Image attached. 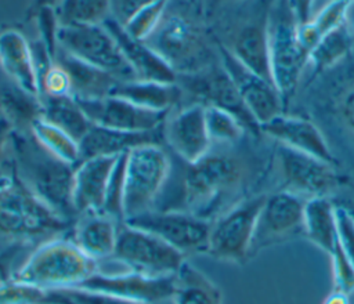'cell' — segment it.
I'll return each mask as SVG.
<instances>
[{
  "label": "cell",
  "mask_w": 354,
  "mask_h": 304,
  "mask_svg": "<svg viewBox=\"0 0 354 304\" xmlns=\"http://www.w3.org/2000/svg\"><path fill=\"white\" fill-rule=\"evenodd\" d=\"M167 4L169 0H158L141 8L134 15H131L123 25L126 32L137 40H147L162 21Z\"/></svg>",
  "instance_id": "obj_36"
},
{
  "label": "cell",
  "mask_w": 354,
  "mask_h": 304,
  "mask_svg": "<svg viewBox=\"0 0 354 304\" xmlns=\"http://www.w3.org/2000/svg\"><path fill=\"white\" fill-rule=\"evenodd\" d=\"M0 66L21 90L33 97H40L30 43L18 30L8 29L0 33Z\"/></svg>",
  "instance_id": "obj_24"
},
{
  "label": "cell",
  "mask_w": 354,
  "mask_h": 304,
  "mask_svg": "<svg viewBox=\"0 0 354 304\" xmlns=\"http://www.w3.org/2000/svg\"><path fill=\"white\" fill-rule=\"evenodd\" d=\"M267 195L242 199L212 222L207 254L213 258L242 264L250 258L256 222Z\"/></svg>",
  "instance_id": "obj_8"
},
{
  "label": "cell",
  "mask_w": 354,
  "mask_h": 304,
  "mask_svg": "<svg viewBox=\"0 0 354 304\" xmlns=\"http://www.w3.org/2000/svg\"><path fill=\"white\" fill-rule=\"evenodd\" d=\"M158 0H112V17L122 25L141 8Z\"/></svg>",
  "instance_id": "obj_45"
},
{
  "label": "cell",
  "mask_w": 354,
  "mask_h": 304,
  "mask_svg": "<svg viewBox=\"0 0 354 304\" xmlns=\"http://www.w3.org/2000/svg\"><path fill=\"white\" fill-rule=\"evenodd\" d=\"M268 54L271 79L283 106L297 88L304 68L308 65V51L299 39V23L289 0H274L268 15Z\"/></svg>",
  "instance_id": "obj_4"
},
{
  "label": "cell",
  "mask_w": 354,
  "mask_h": 304,
  "mask_svg": "<svg viewBox=\"0 0 354 304\" xmlns=\"http://www.w3.org/2000/svg\"><path fill=\"white\" fill-rule=\"evenodd\" d=\"M98 271L71 238L54 236L28 253L12 279L44 290L76 287Z\"/></svg>",
  "instance_id": "obj_2"
},
{
  "label": "cell",
  "mask_w": 354,
  "mask_h": 304,
  "mask_svg": "<svg viewBox=\"0 0 354 304\" xmlns=\"http://www.w3.org/2000/svg\"><path fill=\"white\" fill-rule=\"evenodd\" d=\"M118 158L119 155L94 156L75 166L72 177V206L76 216L102 211L108 181Z\"/></svg>",
  "instance_id": "obj_21"
},
{
  "label": "cell",
  "mask_w": 354,
  "mask_h": 304,
  "mask_svg": "<svg viewBox=\"0 0 354 304\" xmlns=\"http://www.w3.org/2000/svg\"><path fill=\"white\" fill-rule=\"evenodd\" d=\"M243 1H249V0H206V6L209 11H213L216 8H218L223 4H230V3H243Z\"/></svg>",
  "instance_id": "obj_48"
},
{
  "label": "cell",
  "mask_w": 354,
  "mask_h": 304,
  "mask_svg": "<svg viewBox=\"0 0 354 304\" xmlns=\"http://www.w3.org/2000/svg\"><path fill=\"white\" fill-rule=\"evenodd\" d=\"M76 98V97H75ZM94 124L130 133H152L163 127L169 112L152 111L134 105L120 97L76 98Z\"/></svg>",
  "instance_id": "obj_17"
},
{
  "label": "cell",
  "mask_w": 354,
  "mask_h": 304,
  "mask_svg": "<svg viewBox=\"0 0 354 304\" xmlns=\"http://www.w3.org/2000/svg\"><path fill=\"white\" fill-rule=\"evenodd\" d=\"M127 152L119 155L116 164L108 181L102 213L115 218L119 222H124L123 213V193H124V167Z\"/></svg>",
  "instance_id": "obj_38"
},
{
  "label": "cell",
  "mask_w": 354,
  "mask_h": 304,
  "mask_svg": "<svg viewBox=\"0 0 354 304\" xmlns=\"http://www.w3.org/2000/svg\"><path fill=\"white\" fill-rule=\"evenodd\" d=\"M335 203H336V202H335ZM336 205L344 207V209L348 211V214L354 218V200H346V202H343V203H336Z\"/></svg>",
  "instance_id": "obj_50"
},
{
  "label": "cell",
  "mask_w": 354,
  "mask_h": 304,
  "mask_svg": "<svg viewBox=\"0 0 354 304\" xmlns=\"http://www.w3.org/2000/svg\"><path fill=\"white\" fill-rule=\"evenodd\" d=\"M54 10L59 26L102 25L112 17V0H61Z\"/></svg>",
  "instance_id": "obj_33"
},
{
  "label": "cell",
  "mask_w": 354,
  "mask_h": 304,
  "mask_svg": "<svg viewBox=\"0 0 354 304\" xmlns=\"http://www.w3.org/2000/svg\"><path fill=\"white\" fill-rule=\"evenodd\" d=\"M40 97L72 95V83L66 69L54 61L39 79ZM39 97V98H40Z\"/></svg>",
  "instance_id": "obj_40"
},
{
  "label": "cell",
  "mask_w": 354,
  "mask_h": 304,
  "mask_svg": "<svg viewBox=\"0 0 354 304\" xmlns=\"http://www.w3.org/2000/svg\"><path fill=\"white\" fill-rule=\"evenodd\" d=\"M57 43L59 50L120 80H136L116 40L104 25L59 26Z\"/></svg>",
  "instance_id": "obj_9"
},
{
  "label": "cell",
  "mask_w": 354,
  "mask_h": 304,
  "mask_svg": "<svg viewBox=\"0 0 354 304\" xmlns=\"http://www.w3.org/2000/svg\"><path fill=\"white\" fill-rule=\"evenodd\" d=\"M120 224L102 211L83 213L73 224L71 239L90 258L105 261L113 256Z\"/></svg>",
  "instance_id": "obj_23"
},
{
  "label": "cell",
  "mask_w": 354,
  "mask_h": 304,
  "mask_svg": "<svg viewBox=\"0 0 354 304\" xmlns=\"http://www.w3.org/2000/svg\"><path fill=\"white\" fill-rule=\"evenodd\" d=\"M48 304H141L112 294L87 290L82 287H68L48 290Z\"/></svg>",
  "instance_id": "obj_37"
},
{
  "label": "cell",
  "mask_w": 354,
  "mask_h": 304,
  "mask_svg": "<svg viewBox=\"0 0 354 304\" xmlns=\"http://www.w3.org/2000/svg\"><path fill=\"white\" fill-rule=\"evenodd\" d=\"M336 221L337 243L354 265V218L344 207L336 205Z\"/></svg>",
  "instance_id": "obj_43"
},
{
  "label": "cell",
  "mask_w": 354,
  "mask_h": 304,
  "mask_svg": "<svg viewBox=\"0 0 354 304\" xmlns=\"http://www.w3.org/2000/svg\"><path fill=\"white\" fill-rule=\"evenodd\" d=\"M183 178L185 210L210 218L224 198L242 184L245 167L232 155L209 152L195 163H185Z\"/></svg>",
  "instance_id": "obj_3"
},
{
  "label": "cell",
  "mask_w": 354,
  "mask_h": 304,
  "mask_svg": "<svg viewBox=\"0 0 354 304\" xmlns=\"http://www.w3.org/2000/svg\"><path fill=\"white\" fill-rule=\"evenodd\" d=\"M350 3L343 0L328 1L318 12L303 25H299V39L310 53L313 47L330 30L346 23Z\"/></svg>",
  "instance_id": "obj_32"
},
{
  "label": "cell",
  "mask_w": 354,
  "mask_h": 304,
  "mask_svg": "<svg viewBox=\"0 0 354 304\" xmlns=\"http://www.w3.org/2000/svg\"><path fill=\"white\" fill-rule=\"evenodd\" d=\"M177 84L181 87L183 93L195 98L194 102L224 109L238 117L248 133L253 135L261 134L259 123L250 115L220 59L202 70L177 75Z\"/></svg>",
  "instance_id": "obj_12"
},
{
  "label": "cell",
  "mask_w": 354,
  "mask_h": 304,
  "mask_svg": "<svg viewBox=\"0 0 354 304\" xmlns=\"http://www.w3.org/2000/svg\"><path fill=\"white\" fill-rule=\"evenodd\" d=\"M0 304H48V290L10 279L0 283Z\"/></svg>",
  "instance_id": "obj_39"
},
{
  "label": "cell",
  "mask_w": 354,
  "mask_h": 304,
  "mask_svg": "<svg viewBox=\"0 0 354 304\" xmlns=\"http://www.w3.org/2000/svg\"><path fill=\"white\" fill-rule=\"evenodd\" d=\"M76 287L101 292L141 304H158L170 300L174 275L149 276L129 269L97 271Z\"/></svg>",
  "instance_id": "obj_16"
},
{
  "label": "cell",
  "mask_w": 354,
  "mask_h": 304,
  "mask_svg": "<svg viewBox=\"0 0 354 304\" xmlns=\"http://www.w3.org/2000/svg\"><path fill=\"white\" fill-rule=\"evenodd\" d=\"M116 40L124 59L133 69L137 80L177 83L176 70L144 40L131 37L124 26L113 17L102 23Z\"/></svg>",
  "instance_id": "obj_22"
},
{
  "label": "cell",
  "mask_w": 354,
  "mask_h": 304,
  "mask_svg": "<svg viewBox=\"0 0 354 304\" xmlns=\"http://www.w3.org/2000/svg\"><path fill=\"white\" fill-rule=\"evenodd\" d=\"M328 1H332V0H328ZM343 1H347V3H350V4L354 3V0H343Z\"/></svg>",
  "instance_id": "obj_52"
},
{
  "label": "cell",
  "mask_w": 354,
  "mask_h": 304,
  "mask_svg": "<svg viewBox=\"0 0 354 304\" xmlns=\"http://www.w3.org/2000/svg\"><path fill=\"white\" fill-rule=\"evenodd\" d=\"M55 61L61 64L69 73L72 83V95L76 98H100L109 95L111 90L120 79L116 76L88 65L68 53L58 48Z\"/></svg>",
  "instance_id": "obj_28"
},
{
  "label": "cell",
  "mask_w": 354,
  "mask_h": 304,
  "mask_svg": "<svg viewBox=\"0 0 354 304\" xmlns=\"http://www.w3.org/2000/svg\"><path fill=\"white\" fill-rule=\"evenodd\" d=\"M29 131L44 149L51 152L58 159L72 166H76L80 162L79 142L41 116L32 122Z\"/></svg>",
  "instance_id": "obj_34"
},
{
  "label": "cell",
  "mask_w": 354,
  "mask_h": 304,
  "mask_svg": "<svg viewBox=\"0 0 354 304\" xmlns=\"http://www.w3.org/2000/svg\"><path fill=\"white\" fill-rule=\"evenodd\" d=\"M111 258L123 269L149 276L174 275L187 260L159 236L126 222L119 227L116 247Z\"/></svg>",
  "instance_id": "obj_7"
},
{
  "label": "cell",
  "mask_w": 354,
  "mask_h": 304,
  "mask_svg": "<svg viewBox=\"0 0 354 304\" xmlns=\"http://www.w3.org/2000/svg\"><path fill=\"white\" fill-rule=\"evenodd\" d=\"M307 199L289 191H277L266 196L260 210L254 236L250 247V257L264 247L288 240L303 234V210Z\"/></svg>",
  "instance_id": "obj_15"
},
{
  "label": "cell",
  "mask_w": 354,
  "mask_h": 304,
  "mask_svg": "<svg viewBox=\"0 0 354 304\" xmlns=\"http://www.w3.org/2000/svg\"><path fill=\"white\" fill-rule=\"evenodd\" d=\"M330 263H332V278H333V289L337 292H343L350 294L354 292V265L344 254L339 243H336L332 250Z\"/></svg>",
  "instance_id": "obj_41"
},
{
  "label": "cell",
  "mask_w": 354,
  "mask_h": 304,
  "mask_svg": "<svg viewBox=\"0 0 354 304\" xmlns=\"http://www.w3.org/2000/svg\"><path fill=\"white\" fill-rule=\"evenodd\" d=\"M314 3L315 0H289V4L299 25H303L311 19Z\"/></svg>",
  "instance_id": "obj_46"
},
{
  "label": "cell",
  "mask_w": 354,
  "mask_h": 304,
  "mask_svg": "<svg viewBox=\"0 0 354 304\" xmlns=\"http://www.w3.org/2000/svg\"><path fill=\"white\" fill-rule=\"evenodd\" d=\"M171 163L159 142H147L127 152L124 167V220L153 209L169 178Z\"/></svg>",
  "instance_id": "obj_6"
},
{
  "label": "cell",
  "mask_w": 354,
  "mask_h": 304,
  "mask_svg": "<svg viewBox=\"0 0 354 304\" xmlns=\"http://www.w3.org/2000/svg\"><path fill=\"white\" fill-rule=\"evenodd\" d=\"M158 131L130 133L102 127L93 123L86 135L79 141L80 162L94 156H118L120 153L129 152L137 145L158 142Z\"/></svg>",
  "instance_id": "obj_25"
},
{
  "label": "cell",
  "mask_w": 354,
  "mask_h": 304,
  "mask_svg": "<svg viewBox=\"0 0 354 304\" xmlns=\"http://www.w3.org/2000/svg\"><path fill=\"white\" fill-rule=\"evenodd\" d=\"M162 134L169 148L184 163H195L212 149L205 120V105L188 104L167 115Z\"/></svg>",
  "instance_id": "obj_19"
},
{
  "label": "cell",
  "mask_w": 354,
  "mask_h": 304,
  "mask_svg": "<svg viewBox=\"0 0 354 304\" xmlns=\"http://www.w3.org/2000/svg\"><path fill=\"white\" fill-rule=\"evenodd\" d=\"M217 50L221 65L232 79L246 108L259 126L283 113L282 98L271 80L246 68L218 41Z\"/></svg>",
  "instance_id": "obj_18"
},
{
  "label": "cell",
  "mask_w": 354,
  "mask_h": 304,
  "mask_svg": "<svg viewBox=\"0 0 354 304\" xmlns=\"http://www.w3.org/2000/svg\"><path fill=\"white\" fill-rule=\"evenodd\" d=\"M274 0H254L245 19L221 43L241 64L257 75L271 79L268 54V15Z\"/></svg>",
  "instance_id": "obj_14"
},
{
  "label": "cell",
  "mask_w": 354,
  "mask_h": 304,
  "mask_svg": "<svg viewBox=\"0 0 354 304\" xmlns=\"http://www.w3.org/2000/svg\"><path fill=\"white\" fill-rule=\"evenodd\" d=\"M124 222L159 236L187 257L207 253L213 221L187 210L152 209Z\"/></svg>",
  "instance_id": "obj_11"
},
{
  "label": "cell",
  "mask_w": 354,
  "mask_h": 304,
  "mask_svg": "<svg viewBox=\"0 0 354 304\" xmlns=\"http://www.w3.org/2000/svg\"><path fill=\"white\" fill-rule=\"evenodd\" d=\"M205 120L212 144H234L248 133L238 117L216 106H205Z\"/></svg>",
  "instance_id": "obj_35"
},
{
  "label": "cell",
  "mask_w": 354,
  "mask_h": 304,
  "mask_svg": "<svg viewBox=\"0 0 354 304\" xmlns=\"http://www.w3.org/2000/svg\"><path fill=\"white\" fill-rule=\"evenodd\" d=\"M277 167L283 182L282 191H289L304 199L332 196L342 184L336 166L311 155L277 144Z\"/></svg>",
  "instance_id": "obj_13"
},
{
  "label": "cell",
  "mask_w": 354,
  "mask_h": 304,
  "mask_svg": "<svg viewBox=\"0 0 354 304\" xmlns=\"http://www.w3.org/2000/svg\"><path fill=\"white\" fill-rule=\"evenodd\" d=\"M346 23L351 32V35L354 36V3L350 4L348 7V11H347V19H346Z\"/></svg>",
  "instance_id": "obj_49"
},
{
  "label": "cell",
  "mask_w": 354,
  "mask_h": 304,
  "mask_svg": "<svg viewBox=\"0 0 354 304\" xmlns=\"http://www.w3.org/2000/svg\"><path fill=\"white\" fill-rule=\"evenodd\" d=\"M40 116L68 133L77 142L91 127V122L73 95L40 97Z\"/></svg>",
  "instance_id": "obj_30"
},
{
  "label": "cell",
  "mask_w": 354,
  "mask_h": 304,
  "mask_svg": "<svg viewBox=\"0 0 354 304\" xmlns=\"http://www.w3.org/2000/svg\"><path fill=\"white\" fill-rule=\"evenodd\" d=\"M303 234L325 253H332L337 243L336 203L332 198L315 196L306 200Z\"/></svg>",
  "instance_id": "obj_27"
},
{
  "label": "cell",
  "mask_w": 354,
  "mask_h": 304,
  "mask_svg": "<svg viewBox=\"0 0 354 304\" xmlns=\"http://www.w3.org/2000/svg\"><path fill=\"white\" fill-rule=\"evenodd\" d=\"M173 304H223L220 287L187 260L174 274Z\"/></svg>",
  "instance_id": "obj_29"
},
{
  "label": "cell",
  "mask_w": 354,
  "mask_h": 304,
  "mask_svg": "<svg viewBox=\"0 0 354 304\" xmlns=\"http://www.w3.org/2000/svg\"><path fill=\"white\" fill-rule=\"evenodd\" d=\"M353 44L354 36L347 23L326 33L308 54V65H311L313 73L321 75L342 64L351 53Z\"/></svg>",
  "instance_id": "obj_31"
},
{
  "label": "cell",
  "mask_w": 354,
  "mask_h": 304,
  "mask_svg": "<svg viewBox=\"0 0 354 304\" xmlns=\"http://www.w3.org/2000/svg\"><path fill=\"white\" fill-rule=\"evenodd\" d=\"M62 218L41 203L28 188L8 182L0 188V235L30 238L55 234L66 227Z\"/></svg>",
  "instance_id": "obj_10"
},
{
  "label": "cell",
  "mask_w": 354,
  "mask_h": 304,
  "mask_svg": "<svg viewBox=\"0 0 354 304\" xmlns=\"http://www.w3.org/2000/svg\"><path fill=\"white\" fill-rule=\"evenodd\" d=\"M158 304H173V301L170 298V300H166V301H162V303H158Z\"/></svg>",
  "instance_id": "obj_51"
},
{
  "label": "cell",
  "mask_w": 354,
  "mask_h": 304,
  "mask_svg": "<svg viewBox=\"0 0 354 304\" xmlns=\"http://www.w3.org/2000/svg\"><path fill=\"white\" fill-rule=\"evenodd\" d=\"M260 133L277 144L336 166V158L319 127L310 119L285 112L260 126Z\"/></svg>",
  "instance_id": "obj_20"
},
{
  "label": "cell",
  "mask_w": 354,
  "mask_h": 304,
  "mask_svg": "<svg viewBox=\"0 0 354 304\" xmlns=\"http://www.w3.org/2000/svg\"><path fill=\"white\" fill-rule=\"evenodd\" d=\"M109 95L120 97L134 105L152 111L170 112L184 93L177 83H160L148 80H120L111 90Z\"/></svg>",
  "instance_id": "obj_26"
},
{
  "label": "cell",
  "mask_w": 354,
  "mask_h": 304,
  "mask_svg": "<svg viewBox=\"0 0 354 304\" xmlns=\"http://www.w3.org/2000/svg\"><path fill=\"white\" fill-rule=\"evenodd\" d=\"M350 294H346L343 292H337V290H332L326 298L324 300L322 304H350Z\"/></svg>",
  "instance_id": "obj_47"
},
{
  "label": "cell",
  "mask_w": 354,
  "mask_h": 304,
  "mask_svg": "<svg viewBox=\"0 0 354 304\" xmlns=\"http://www.w3.org/2000/svg\"><path fill=\"white\" fill-rule=\"evenodd\" d=\"M335 113L342 129L354 140V80L346 84L335 99Z\"/></svg>",
  "instance_id": "obj_42"
},
{
  "label": "cell",
  "mask_w": 354,
  "mask_h": 304,
  "mask_svg": "<svg viewBox=\"0 0 354 304\" xmlns=\"http://www.w3.org/2000/svg\"><path fill=\"white\" fill-rule=\"evenodd\" d=\"M144 41L177 75L202 70L216 64V58H218V50L212 48L205 32L181 15H163L158 28Z\"/></svg>",
  "instance_id": "obj_5"
},
{
  "label": "cell",
  "mask_w": 354,
  "mask_h": 304,
  "mask_svg": "<svg viewBox=\"0 0 354 304\" xmlns=\"http://www.w3.org/2000/svg\"><path fill=\"white\" fill-rule=\"evenodd\" d=\"M28 247L29 245L26 243V240H15L14 243L0 250V283L12 279L15 271L19 267L15 261Z\"/></svg>",
  "instance_id": "obj_44"
},
{
  "label": "cell",
  "mask_w": 354,
  "mask_h": 304,
  "mask_svg": "<svg viewBox=\"0 0 354 304\" xmlns=\"http://www.w3.org/2000/svg\"><path fill=\"white\" fill-rule=\"evenodd\" d=\"M19 180L41 203L68 220L76 216L72 206V177L75 166L44 149L29 131L12 138Z\"/></svg>",
  "instance_id": "obj_1"
}]
</instances>
